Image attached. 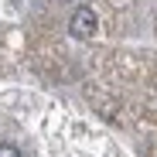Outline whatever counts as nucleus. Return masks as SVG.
I'll return each instance as SVG.
<instances>
[{
	"label": "nucleus",
	"mask_w": 157,
	"mask_h": 157,
	"mask_svg": "<svg viewBox=\"0 0 157 157\" xmlns=\"http://www.w3.org/2000/svg\"><path fill=\"white\" fill-rule=\"evenodd\" d=\"M96 28H99V14H96L92 7H78V10L72 14V21H68L72 38H92Z\"/></svg>",
	"instance_id": "f257e3e1"
},
{
	"label": "nucleus",
	"mask_w": 157,
	"mask_h": 157,
	"mask_svg": "<svg viewBox=\"0 0 157 157\" xmlns=\"http://www.w3.org/2000/svg\"><path fill=\"white\" fill-rule=\"evenodd\" d=\"M68 4H72V0H68Z\"/></svg>",
	"instance_id": "7ed1b4c3"
},
{
	"label": "nucleus",
	"mask_w": 157,
	"mask_h": 157,
	"mask_svg": "<svg viewBox=\"0 0 157 157\" xmlns=\"http://www.w3.org/2000/svg\"><path fill=\"white\" fill-rule=\"evenodd\" d=\"M0 157H21V150L14 144H0Z\"/></svg>",
	"instance_id": "f03ea898"
}]
</instances>
